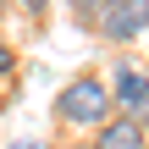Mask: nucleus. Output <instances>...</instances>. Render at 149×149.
Instances as JSON below:
<instances>
[{
	"label": "nucleus",
	"instance_id": "f257e3e1",
	"mask_svg": "<svg viewBox=\"0 0 149 149\" xmlns=\"http://www.w3.org/2000/svg\"><path fill=\"white\" fill-rule=\"evenodd\" d=\"M111 111H116V100H111V83L105 77H94V72H83V77H72L61 94H55V122H66V127H105L111 122Z\"/></svg>",
	"mask_w": 149,
	"mask_h": 149
},
{
	"label": "nucleus",
	"instance_id": "f03ea898",
	"mask_svg": "<svg viewBox=\"0 0 149 149\" xmlns=\"http://www.w3.org/2000/svg\"><path fill=\"white\" fill-rule=\"evenodd\" d=\"M94 33H105L111 44H133L138 33H149V0H111Z\"/></svg>",
	"mask_w": 149,
	"mask_h": 149
},
{
	"label": "nucleus",
	"instance_id": "7ed1b4c3",
	"mask_svg": "<svg viewBox=\"0 0 149 149\" xmlns=\"http://www.w3.org/2000/svg\"><path fill=\"white\" fill-rule=\"evenodd\" d=\"M111 72H116V77H111V100H116L127 116H138L144 100H149V72L138 61H122V66H111Z\"/></svg>",
	"mask_w": 149,
	"mask_h": 149
},
{
	"label": "nucleus",
	"instance_id": "20e7f679",
	"mask_svg": "<svg viewBox=\"0 0 149 149\" xmlns=\"http://www.w3.org/2000/svg\"><path fill=\"white\" fill-rule=\"evenodd\" d=\"M94 149H149V138H144V122H133V116H111V122L100 127Z\"/></svg>",
	"mask_w": 149,
	"mask_h": 149
},
{
	"label": "nucleus",
	"instance_id": "39448f33",
	"mask_svg": "<svg viewBox=\"0 0 149 149\" xmlns=\"http://www.w3.org/2000/svg\"><path fill=\"white\" fill-rule=\"evenodd\" d=\"M105 6H111V0H72V17H77L83 28H100V17H105Z\"/></svg>",
	"mask_w": 149,
	"mask_h": 149
},
{
	"label": "nucleus",
	"instance_id": "423d86ee",
	"mask_svg": "<svg viewBox=\"0 0 149 149\" xmlns=\"http://www.w3.org/2000/svg\"><path fill=\"white\" fill-rule=\"evenodd\" d=\"M11 72H17V55H11V44L0 39V77H11Z\"/></svg>",
	"mask_w": 149,
	"mask_h": 149
},
{
	"label": "nucleus",
	"instance_id": "0eeeda50",
	"mask_svg": "<svg viewBox=\"0 0 149 149\" xmlns=\"http://www.w3.org/2000/svg\"><path fill=\"white\" fill-rule=\"evenodd\" d=\"M22 6H28V11H33V17H39V11H44V6H50V0H22Z\"/></svg>",
	"mask_w": 149,
	"mask_h": 149
},
{
	"label": "nucleus",
	"instance_id": "6e6552de",
	"mask_svg": "<svg viewBox=\"0 0 149 149\" xmlns=\"http://www.w3.org/2000/svg\"><path fill=\"white\" fill-rule=\"evenodd\" d=\"M17 149H33V144H17Z\"/></svg>",
	"mask_w": 149,
	"mask_h": 149
}]
</instances>
